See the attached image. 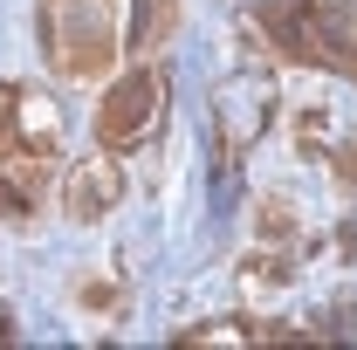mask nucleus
<instances>
[{"label": "nucleus", "mask_w": 357, "mask_h": 350, "mask_svg": "<svg viewBox=\"0 0 357 350\" xmlns=\"http://www.w3.org/2000/svg\"><path fill=\"white\" fill-rule=\"evenodd\" d=\"M316 55H323V69L357 76V7L316 0Z\"/></svg>", "instance_id": "39448f33"}, {"label": "nucleus", "mask_w": 357, "mask_h": 350, "mask_svg": "<svg viewBox=\"0 0 357 350\" xmlns=\"http://www.w3.org/2000/svg\"><path fill=\"white\" fill-rule=\"evenodd\" d=\"M42 192H48V151L0 144V213H35Z\"/></svg>", "instance_id": "20e7f679"}, {"label": "nucleus", "mask_w": 357, "mask_h": 350, "mask_svg": "<svg viewBox=\"0 0 357 350\" xmlns=\"http://www.w3.org/2000/svg\"><path fill=\"white\" fill-rule=\"evenodd\" d=\"M0 337H7V316H0Z\"/></svg>", "instance_id": "1a4fd4ad"}, {"label": "nucleus", "mask_w": 357, "mask_h": 350, "mask_svg": "<svg viewBox=\"0 0 357 350\" xmlns=\"http://www.w3.org/2000/svg\"><path fill=\"white\" fill-rule=\"evenodd\" d=\"M42 48L62 83H96L117 69V0H42Z\"/></svg>", "instance_id": "f257e3e1"}, {"label": "nucleus", "mask_w": 357, "mask_h": 350, "mask_svg": "<svg viewBox=\"0 0 357 350\" xmlns=\"http://www.w3.org/2000/svg\"><path fill=\"white\" fill-rule=\"evenodd\" d=\"M21 103H28L21 89L0 83V144H14V131H21Z\"/></svg>", "instance_id": "0eeeda50"}, {"label": "nucleus", "mask_w": 357, "mask_h": 350, "mask_svg": "<svg viewBox=\"0 0 357 350\" xmlns=\"http://www.w3.org/2000/svg\"><path fill=\"white\" fill-rule=\"evenodd\" d=\"M117 192H124V165L96 144L89 158H76V172L62 178V206H69V220H103L110 206H117Z\"/></svg>", "instance_id": "7ed1b4c3"}, {"label": "nucleus", "mask_w": 357, "mask_h": 350, "mask_svg": "<svg viewBox=\"0 0 357 350\" xmlns=\"http://www.w3.org/2000/svg\"><path fill=\"white\" fill-rule=\"evenodd\" d=\"M337 178H344V185H357V144H344V151H337Z\"/></svg>", "instance_id": "6e6552de"}, {"label": "nucleus", "mask_w": 357, "mask_h": 350, "mask_svg": "<svg viewBox=\"0 0 357 350\" xmlns=\"http://www.w3.org/2000/svg\"><path fill=\"white\" fill-rule=\"evenodd\" d=\"M158 117H165V76L158 69H131L96 103V144L103 151H137L144 137L158 131Z\"/></svg>", "instance_id": "f03ea898"}, {"label": "nucleus", "mask_w": 357, "mask_h": 350, "mask_svg": "<svg viewBox=\"0 0 357 350\" xmlns=\"http://www.w3.org/2000/svg\"><path fill=\"white\" fill-rule=\"evenodd\" d=\"M178 28V0H137V21H131V48H165Z\"/></svg>", "instance_id": "423d86ee"}]
</instances>
